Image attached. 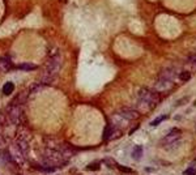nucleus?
Masks as SVG:
<instances>
[{
    "label": "nucleus",
    "instance_id": "obj_1",
    "mask_svg": "<svg viewBox=\"0 0 196 175\" xmlns=\"http://www.w3.org/2000/svg\"><path fill=\"white\" fill-rule=\"evenodd\" d=\"M62 64H63V59L59 52L50 55V58H48L47 63H46L45 72H43L42 79H41L42 84L48 85V84H51L52 81H55L58 77V73L60 72Z\"/></svg>",
    "mask_w": 196,
    "mask_h": 175
},
{
    "label": "nucleus",
    "instance_id": "obj_2",
    "mask_svg": "<svg viewBox=\"0 0 196 175\" xmlns=\"http://www.w3.org/2000/svg\"><path fill=\"white\" fill-rule=\"evenodd\" d=\"M160 101L158 93L149 90L146 88H141L137 94V107L141 111H149L152 110Z\"/></svg>",
    "mask_w": 196,
    "mask_h": 175
},
{
    "label": "nucleus",
    "instance_id": "obj_3",
    "mask_svg": "<svg viewBox=\"0 0 196 175\" xmlns=\"http://www.w3.org/2000/svg\"><path fill=\"white\" fill-rule=\"evenodd\" d=\"M177 68L174 67H166L165 69L160 73V76L157 77V81L154 84L156 92H165L171 89V86L174 85V81L177 79Z\"/></svg>",
    "mask_w": 196,
    "mask_h": 175
},
{
    "label": "nucleus",
    "instance_id": "obj_4",
    "mask_svg": "<svg viewBox=\"0 0 196 175\" xmlns=\"http://www.w3.org/2000/svg\"><path fill=\"white\" fill-rule=\"evenodd\" d=\"M7 119L9 120L10 123H13V124H16V125L24 124V123L26 122V116H25V112H24L22 106L9 105Z\"/></svg>",
    "mask_w": 196,
    "mask_h": 175
},
{
    "label": "nucleus",
    "instance_id": "obj_5",
    "mask_svg": "<svg viewBox=\"0 0 196 175\" xmlns=\"http://www.w3.org/2000/svg\"><path fill=\"white\" fill-rule=\"evenodd\" d=\"M181 137H182V132H181V129H178V128H173L170 132H169L165 137L162 139V141H161V144L163 145V146H173V145H175V144H178V141L181 140Z\"/></svg>",
    "mask_w": 196,
    "mask_h": 175
},
{
    "label": "nucleus",
    "instance_id": "obj_6",
    "mask_svg": "<svg viewBox=\"0 0 196 175\" xmlns=\"http://www.w3.org/2000/svg\"><path fill=\"white\" fill-rule=\"evenodd\" d=\"M16 146L24 153V156L26 157L28 156V152H29V141H28V136H25L24 133L18 132L17 133V137H16V141H14Z\"/></svg>",
    "mask_w": 196,
    "mask_h": 175
},
{
    "label": "nucleus",
    "instance_id": "obj_7",
    "mask_svg": "<svg viewBox=\"0 0 196 175\" xmlns=\"http://www.w3.org/2000/svg\"><path fill=\"white\" fill-rule=\"evenodd\" d=\"M8 153H9V156H10V160H12V162H14V163H24L25 158H26L24 156V153L21 152L17 146H16V144H12V145L9 146Z\"/></svg>",
    "mask_w": 196,
    "mask_h": 175
},
{
    "label": "nucleus",
    "instance_id": "obj_8",
    "mask_svg": "<svg viewBox=\"0 0 196 175\" xmlns=\"http://www.w3.org/2000/svg\"><path fill=\"white\" fill-rule=\"evenodd\" d=\"M118 115L120 116L122 119H124L127 123H129L131 120H133V119H136L139 116V114H137V111H135V110H131V108H120L118 112Z\"/></svg>",
    "mask_w": 196,
    "mask_h": 175
},
{
    "label": "nucleus",
    "instance_id": "obj_9",
    "mask_svg": "<svg viewBox=\"0 0 196 175\" xmlns=\"http://www.w3.org/2000/svg\"><path fill=\"white\" fill-rule=\"evenodd\" d=\"M10 68H12V60L9 56L0 58V72H8Z\"/></svg>",
    "mask_w": 196,
    "mask_h": 175
},
{
    "label": "nucleus",
    "instance_id": "obj_10",
    "mask_svg": "<svg viewBox=\"0 0 196 175\" xmlns=\"http://www.w3.org/2000/svg\"><path fill=\"white\" fill-rule=\"evenodd\" d=\"M111 135H112V125H111V123H108L106 127H105L103 139H105V140H110V139H111Z\"/></svg>",
    "mask_w": 196,
    "mask_h": 175
},
{
    "label": "nucleus",
    "instance_id": "obj_11",
    "mask_svg": "<svg viewBox=\"0 0 196 175\" xmlns=\"http://www.w3.org/2000/svg\"><path fill=\"white\" fill-rule=\"evenodd\" d=\"M14 90V85L13 83H7L4 86H3V93L5 96H10V93Z\"/></svg>",
    "mask_w": 196,
    "mask_h": 175
},
{
    "label": "nucleus",
    "instance_id": "obj_12",
    "mask_svg": "<svg viewBox=\"0 0 196 175\" xmlns=\"http://www.w3.org/2000/svg\"><path fill=\"white\" fill-rule=\"evenodd\" d=\"M141 156H143V148H141L140 145L135 146L133 148V152H132V157L136 158V160H140Z\"/></svg>",
    "mask_w": 196,
    "mask_h": 175
},
{
    "label": "nucleus",
    "instance_id": "obj_13",
    "mask_svg": "<svg viewBox=\"0 0 196 175\" xmlns=\"http://www.w3.org/2000/svg\"><path fill=\"white\" fill-rule=\"evenodd\" d=\"M17 68L21 69V71H34V69H37V65H35V64H28V63H25V64H20Z\"/></svg>",
    "mask_w": 196,
    "mask_h": 175
},
{
    "label": "nucleus",
    "instance_id": "obj_14",
    "mask_svg": "<svg viewBox=\"0 0 196 175\" xmlns=\"http://www.w3.org/2000/svg\"><path fill=\"white\" fill-rule=\"evenodd\" d=\"M179 79H181L182 81H187L191 79V73L187 72V71H184V72H181L179 73Z\"/></svg>",
    "mask_w": 196,
    "mask_h": 175
},
{
    "label": "nucleus",
    "instance_id": "obj_15",
    "mask_svg": "<svg viewBox=\"0 0 196 175\" xmlns=\"http://www.w3.org/2000/svg\"><path fill=\"white\" fill-rule=\"evenodd\" d=\"M166 119V115H162V116H160V118H157L156 120H153V122H152L150 124L152 125H158L161 122H163V120H165Z\"/></svg>",
    "mask_w": 196,
    "mask_h": 175
},
{
    "label": "nucleus",
    "instance_id": "obj_16",
    "mask_svg": "<svg viewBox=\"0 0 196 175\" xmlns=\"http://www.w3.org/2000/svg\"><path fill=\"white\" fill-rule=\"evenodd\" d=\"M183 174L184 175H196V167H188Z\"/></svg>",
    "mask_w": 196,
    "mask_h": 175
},
{
    "label": "nucleus",
    "instance_id": "obj_17",
    "mask_svg": "<svg viewBox=\"0 0 196 175\" xmlns=\"http://www.w3.org/2000/svg\"><path fill=\"white\" fill-rule=\"evenodd\" d=\"M116 167H118L120 171H123V173H128V174L132 173V170H131L129 167H124V166H120V165H116Z\"/></svg>",
    "mask_w": 196,
    "mask_h": 175
},
{
    "label": "nucleus",
    "instance_id": "obj_18",
    "mask_svg": "<svg viewBox=\"0 0 196 175\" xmlns=\"http://www.w3.org/2000/svg\"><path fill=\"white\" fill-rule=\"evenodd\" d=\"M100 169V163H90L88 165V170H98Z\"/></svg>",
    "mask_w": 196,
    "mask_h": 175
},
{
    "label": "nucleus",
    "instance_id": "obj_19",
    "mask_svg": "<svg viewBox=\"0 0 196 175\" xmlns=\"http://www.w3.org/2000/svg\"><path fill=\"white\" fill-rule=\"evenodd\" d=\"M188 62H190V63H191L192 65H195V67H196V54H195V55H191V56H190V59H188Z\"/></svg>",
    "mask_w": 196,
    "mask_h": 175
},
{
    "label": "nucleus",
    "instance_id": "obj_20",
    "mask_svg": "<svg viewBox=\"0 0 196 175\" xmlns=\"http://www.w3.org/2000/svg\"><path fill=\"white\" fill-rule=\"evenodd\" d=\"M18 175H20V174H18Z\"/></svg>",
    "mask_w": 196,
    "mask_h": 175
}]
</instances>
